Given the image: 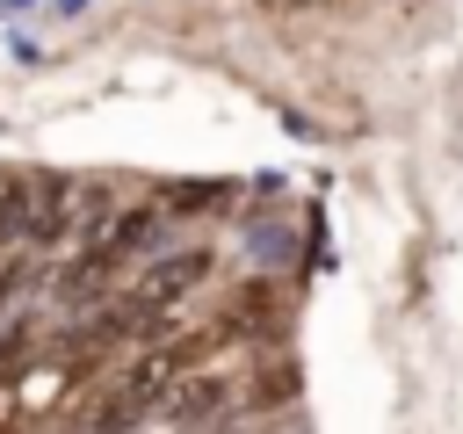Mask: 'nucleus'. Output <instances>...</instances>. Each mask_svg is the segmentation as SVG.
<instances>
[{
	"label": "nucleus",
	"instance_id": "1",
	"mask_svg": "<svg viewBox=\"0 0 463 434\" xmlns=\"http://www.w3.org/2000/svg\"><path fill=\"white\" fill-rule=\"evenodd\" d=\"M210 268H217V253H210V246H174V253L145 260V275H137V282H130V297L101 318V333H130L137 318H166L181 297H195V289L210 282Z\"/></svg>",
	"mask_w": 463,
	"mask_h": 434
},
{
	"label": "nucleus",
	"instance_id": "2",
	"mask_svg": "<svg viewBox=\"0 0 463 434\" xmlns=\"http://www.w3.org/2000/svg\"><path fill=\"white\" fill-rule=\"evenodd\" d=\"M188 354H195V347H152V354H137V362H130V376L116 383V398L101 405V427H94V434H130V420H137L145 405H159V398L188 376V369H181Z\"/></svg>",
	"mask_w": 463,
	"mask_h": 434
}]
</instances>
